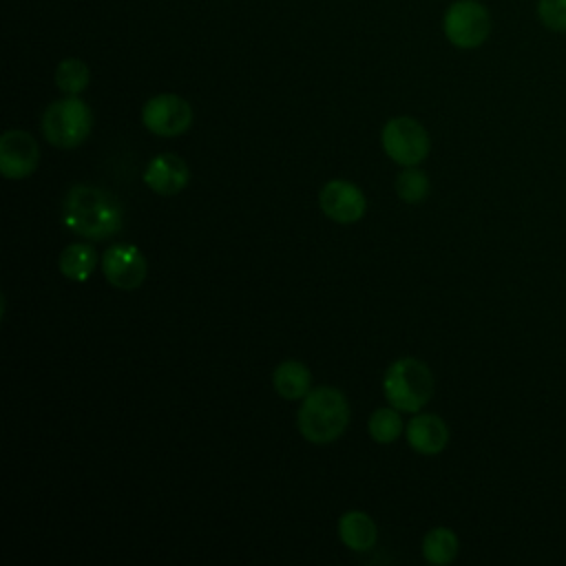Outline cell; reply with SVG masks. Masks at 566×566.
Segmentation results:
<instances>
[{
  "instance_id": "cell-8",
  "label": "cell",
  "mask_w": 566,
  "mask_h": 566,
  "mask_svg": "<svg viewBox=\"0 0 566 566\" xmlns=\"http://www.w3.org/2000/svg\"><path fill=\"white\" fill-rule=\"evenodd\" d=\"M146 256L133 243H115L102 256V272L117 290H137L146 279Z\"/></svg>"
},
{
  "instance_id": "cell-11",
  "label": "cell",
  "mask_w": 566,
  "mask_h": 566,
  "mask_svg": "<svg viewBox=\"0 0 566 566\" xmlns=\"http://www.w3.org/2000/svg\"><path fill=\"white\" fill-rule=\"evenodd\" d=\"M142 179L153 192L164 195V197H172V195L181 192L188 186L190 168L179 155L159 153L148 161Z\"/></svg>"
},
{
  "instance_id": "cell-18",
  "label": "cell",
  "mask_w": 566,
  "mask_h": 566,
  "mask_svg": "<svg viewBox=\"0 0 566 566\" xmlns=\"http://www.w3.org/2000/svg\"><path fill=\"white\" fill-rule=\"evenodd\" d=\"M402 418H400V409L396 407H380L369 416L367 422V431L371 436L374 442L378 444H389L394 440L400 438L402 433Z\"/></svg>"
},
{
  "instance_id": "cell-13",
  "label": "cell",
  "mask_w": 566,
  "mask_h": 566,
  "mask_svg": "<svg viewBox=\"0 0 566 566\" xmlns=\"http://www.w3.org/2000/svg\"><path fill=\"white\" fill-rule=\"evenodd\" d=\"M338 537L347 548L365 553L376 546L378 531L374 520L365 511H347L338 520Z\"/></svg>"
},
{
  "instance_id": "cell-20",
  "label": "cell",
  "mask_w": 566,
  "mask_h": 566,
  "mask_svg": "<svg viewBox=\"0 0 566 566\" xmlns=\"http://www.w3.org/2000/svg\"><path fill=\"white\" fill-rule=\"evenodd\" d=\"M537 20L553 33H566V0H537Z\"/></svg>"
},
{
  "instance_id": "cell-2",
  "label": "cell",
  "mask_w": 566,
  "mask_h": 566,
  "mask_svg": "<svg viewBox=\"0 0 566 566\" xmlns=\"http://www.w3.org/2000/svg\"><path fill=\"white\" fill-rule=\"evenodd\" d=\"M349 402L336 387L323 385L310 389L296 413L301 436L312 444H329L340 438L349 424Z\"/></svg>"
},
{
  "instance_id": "cell-4",
  "label": "cell",
  "mask_w": 566,
  "mask_h": 566,
  "mask_svg": "<svg viewBox=\"0 0 566 566\" xmlns=\"http://www.w3.org/2000/svg\"><path fill=\"white\" fill-rule=\"evenodd\" d=\"M93 128V113L77 95H66L46 106L42 115V133L57 148H77Z\"/></svg>"
},
{
  "instance_id": "cell-1",
  "label": "cell",
  "mask_w": 566,
  "mask_h": 566,
  "mask_svg": "<svg viewBox=\"0 0 566 566\" xmlns=\"http://www.w3.org/2000/svg\"><path fill=\"white\" fill-rule=\"evenodd\" d=\"M62 221L75 237L104 241L122 230L124 210L117 197L108 190L91 184H75L64 197Z\"/></svg>"
},
{
  "instance_id": "cell-7",
  "label": "cell",
  "mask_w": 566,
  "mask_h": 566,
  "mask_svg": "<svg viewBox=\"0 0 566 566\" xmlns=\"http://www.w3.org/2000/svg\"><path fill=\"white\" fill-rule=\"evenodd\" d=\"M195 111L177 93H159L142 106V124L157 137H177L192 126Z\"/></svg>"
},
{
  "instance_id": "cell-6",
  "label": "cell",
  "mask_w": 566,
  "mask_h": 566,
  "mask_svg": "<svg viewBox=\"0 0 566 566\" xmlns=\"http://www.w3.org/2000/svg\"><path fill=\"white\" fill-rule=\"evenodd\" d=\"M382 150L400 166H418L429 155L431 142L427 128L407 115L391 117L380 133Z\"/></svg>"
},
{
  "instance_id": "cell-16",
  "label": "cell",
  "mask_w": 566,
  "mask_h": 566,
  "mask_svg": "<svg viewBox=\"0 0 566 566\" xmlns=\"http://www.w3.org/2000/svg\"><path fill=\"white\" fill-rule=\"evenodd\" d=\"M458 551H460V539L455 531H451L449 526H436L427 531L422 539V557L436 566L451 564L458 557Z\"/></svg>"
},
{
  "instance_id": "cell-9",
  "label": "cell",
  "mask_w": 566,
  "mask_h": 566,
  "mask_svg": "<svg viewBox=\"0 0 566 566\" xmlns=\"http://www.w3.org/2000/svg\"><path fill=\"white\" fill-rule=\"evenodd\" d=\"M40 148L35 139L20 128H11L0 137V172L7 179H27L35 172Z\"/></svg>"
},
{
  "instance_id": "cell-10",
  "label": "cell",
  "mask_w": 566,
  "mask_h": 566,
  "mask_svg": "<svg viewBox=\"0 0 566 566\" xmlns=\"http://www.w3.org/2000/svg\"><path fill=\"white\" fill-rule=\"evenodd\" d=\"M318 206L327 219L336 223H354L363 219L367 210V199L356 184L347 179H332L323 186L318 195Z\"/></svg>"
},
{
  "instance_id": "cell-3",
  "label": "cell",
  "mask_w": 566,
  "mask_h": 566,
  "mask_svg": "<svg viewBox=\"0 0 566 566\" xmlns=\"http://www.w3.org/2000/svg\"><path fill=\"white\" fill-rule=\"evenodd\" d=\"M382 391L391 407L416 413L433 396V374L418 358H398L385 371Z\"/></svg>"
},
{
  "instance_id": "cell-15",
  "label": "cell",
  "mask_w": 566,
  "mask_h": 566,
  "mask_svg": "<svg viewBox=\"0 0 566 566\" xmlns=\"http://www.w3.org/2000/svg\"><path fill=\"white\" fill-rule=\"evenodd\" d=\"M97 268V252L88 243H71L60 254V272L73 283H84Z\"/></svg>"
},
{
  "instance_id": "cell-12",
  "label": "cell",
  "mask_w": 566,
  "mask_h": 566,
  "mask_svg": "<svg viewBox=\"0 0 566 566\" xmlns=\"http://www.w3.org/2000/svg\"><path fill=\"white\" fill-rule=\"evenodd\" d=\"M407 442L422 455H436L449 442V427L436 413H418L407 422Z\"/></svg>"
},
{
  "instance_id": "cell-19",
  "label": "cell",
  "mask_w": 566,
  "mask_h": 566,
  "mask_svg": "<svg viewBox=\"0 0 566 566\" xmlns=\"http://www.w3.org/2000/svg\"><path fill=\"white\" fill-rule=\"evenodd\" d=\"M396 192L407 203H420L429 195V179L416 166H405V170L396 177Z\"/></svg>"
},
{
  "instance_id": "cell-14",
  "label": "cell",
  "mask_w": 566,
  "mask_h": 566,
  "mask_svg": "<svg viewBox=\"0 0 566 566\" xmlns=\"http://www.w3.org/2000/svg\"><path fill=\"white\" fill-rule=\"evenodd\" d=\"M274 389L285 400L305 398L312 389V371L301 360H283L272 374Z\"/></svg>"
},
{
  "instance_id": "cell-5",
  "label": "cell",
  "mask_w": 566,
  "mask_h": 566,
  "mask_svg": "<svg viewBox=\"0 0 566 566\" xmlns=\"http://www.w3.org/2000/svg\"><path fill=\"white\" fill-rule=\"evenodd\" d=\"M442 33L455 49H478L491 35V13L480 0H453L442 15Z\"/></svg>"
},
{
  "instance_id": "cell-17",
  "label": "cell",
  "mask_w": 566,
  "mask_h": 566,
  "mask_svg": "<svg viewBox=\"0 0 566 566\" xmlns=\"http://www.w3.org/2000/svg\"><path fill=\"white\" fill-rule=\"evenodd\" d=\"M55 86L66 93V95H80L88 82H91V71L88 64L80 57H64L53 73Z\"/></svg>"
}]
</instances>
